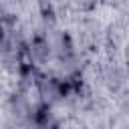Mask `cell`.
<instances>
[{
	"label": "cell",
	"mask_w": 129,
	"mask_h": 129,
	"mask_svg": "<svg viewBox=\"0 0 129 129\" xmlns=\"http://www.w3.org/2000/svg\"><path fill=\"white\" fill-rule=\"evenodd\" d=\"M56 54H58V60L67 67H73L75 64V46H73V40L69 34H58V42H56Z\"/></svg>",
	"instance_id": "6da1fadb"
},
{
	"label": "cell",
	"mask_w": 129,
	"mask_h": 129,
	"mask_svg": "<svg viewBox=\"0 0 129 129\" xmlns=\"http://www.w3.org/2000/svg\"><path fill=\"white\" fill-rule=\"evenodd\" d=\"M28 48H30L32 58H36V60H40V62H44V60L48 58V54H50L48 40H46V36H44L42 32H36V34L32 36V42L28 44Z\"/></svg>",
	"instance_id": "7a4b0ae2"
},
{
	"label": "cell",
	"mask_w": 129,
	"mask_h": 129,
	"mask_svg": "<svg viewBox=\"0 0 129 129\" xmlns=\"http://www.w3.org/2000/svg\"><path fill=\"white\" fill-rule=\"evenodd\" d=\"M28 117H30V121L36 125V127H40V129H44L50 121H52V113H50V103H46V101H40L32 111H28Z\"/></svg>",
	"instance_id": "3957f363"
},
{
	"label": "cell",
	"mask_w": 129,
	"mask_h": 129,
	"mask_svg": "<svg viewBox=\"0 0 129 129\" xmlns=\"http://www.w3.org/2000/svg\"><path fill=\"white\" fill-rule=\"evenodd\" d=\"M40 12H42V18H44L48 24H52V22H54V8H52V4L42 2V4H40Z\"/></svg>",
	"instance_id": "277c9868"
}]
</instances>
